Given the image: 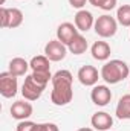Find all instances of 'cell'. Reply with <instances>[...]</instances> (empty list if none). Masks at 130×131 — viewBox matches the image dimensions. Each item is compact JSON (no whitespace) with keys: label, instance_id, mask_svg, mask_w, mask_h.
<instances>
[{"label":"cell","instance_id":"obj_21","mask_svg":"<svg viewBox=\"0 0 130 131\" xmlns=\"http://www.w3.org/2000/svg\"><path fill=\"white\" fill-rule=\"evenodd\" d=\"M32 76L38 84H41L44 87L49 84V81H52V73L51 72H32Z\"/></svg>","mask_w":130,"mask_h":131},{"label":"cell","instance_id":"obj_16","mask_svg":"<svg viewBox=\"0 0 130 131\" xmlns=\"http://www.w3.org/2000/svg\"><path fill=\"white\" fill-rule=\"evenodd\" d=\"M115 114L121 121H130V95H124L119 98L115 108Z\"/></svg>","mask_w":130,"mask_h":131},{"label":"cell","instance_id":"obj_18","mask_svg":"<svg viewBox=\"0 0 130 131\" xmlns=\"http://www.w3.org/2000/svg\"><path fill=\"white\" fill-rule=\"evenodd\" d=\"M32 72H51V60L46 55H37L29 61Z\"/></svg>","mask_w":130,"mask_h":131},{"label":"cell","instance_id":"obj_8","mask_svg":"<svg viewBox=\"0 0 130 131\" xmlns=\"http://www.w3.org/2000/svg\"><path fill=\"white\" fill-rule=\"evenodd\" d=\"M9 113H11V116L14 119H17L20 122V121H28L32 116L34 108H32V105H31V102H28L26 99H23V101H15L11 105Z\"/></svg>","mask_w":130,"mask_h":131},{"label":"cell","instance_id":"obj_14","mask_svg":"<svg viewBox=\"0 0 130 131\" xmlns=\"http://www.w3.org/2000/svg\"><path fill=\"white\" fill-rule=\"evenodd\" d=\"M90 53L97 61H107L112 53L110 44L107 41H95L90 47Z\"/></svg>","mask_w":130,"mask_h":131},{"label":"cell","instance_id":"obj_11","mask_svg":"<svg viewBox=\"0 0 130 131\" xmlns=\"http://www.w3.org/2000/svg\"><path fill=\"white\" fill-rule=\"evenodd\" d=\"M90 99L92 102L98 107H106L110 101H112V92L107 85H94L92 92H90Z\"/></svg>","mask_w":130,"mask_h":131},{"label":"cell","instance_id":"obj_9","mask_svg":"<svg viewBox=\"0 0 130 131\" xmlns=\"http://www.w3.org/2000/svg\"><path fill=\"white\" fill-rule=\"evenodd\" d=\"M78 81L83 84V85H86V87H94V85H97L98 79L101 78V73L98 72L97 67H94V66H83V67H80V70H78Z\"/></svg>","mask_w":130,"mask_h":131},{"label":"cell","instance_id":"obj_4","mask_svg":"<svg viewBox=\"0 0 130 131\" xmlns=\"http://www.w3.org/2000/svg\"><path fill=\"white\" fill-rule=\"evenodd\" d=\"M0 21L5 29H15L23 23V12L18 8H0Z\"/></svg>","mask_w":130,"mask_h":131},{"label":"cell","instance_id":"obj_1","mask_svg":"<svg viewBox=\"0 0 130 131\" xmlns=\"http://www.w3.org/2000/svg\"><path fill=\"white\" fill-rule=\"evenodd\" d=\"M52 92H51V102L57 107L67 105L73 98V76L69 70H58L52 75Z\"/></svg>","mask_w":130,"mask_h":131},{"label":"cell","instance_id":"obj_3","mask_svg":"<svg viewBox=\"0 0 130 131\" xmlns=\"http://www.w3.org/2000/svg\"><path fill=\"white\" fill-rule=\"evenodd\" d=\"M94 31L101 38H112L118 31V21H116V18H113L107 14H103L95 20Z\"/></svg>","mask_w":130,"mask_h":131},{"label":"cell","instance_id":"obj_22","mask_svg":"<svg viewBox=\"0 0 130 131\" xmlns=\"http://www.w3.org/2000/svg\"><path fill=\"white\" fill-rule=\"evenodd\" d=\"M34 131H60V128L54 122H44V124H35Z\"/></svg>","mask_w":130,"mask_h":131},{"label":"cell","instance_id":"obj_19","mask_svg":"<svg viewBox=\"0 0 130 131\" xmlns=\"http://www.w3.org/2000/svg\"><path fill=\"white\" fill-rule=\"evenodd\" d=\"M116 21L124 28H130V5H121L116 9Z\"/></svg>","mask_w":130,"mask_h":131},{"label":"cell","instance_id":"obj_20","mask_svg":"<svg viewBox=\"0 0 130 131\" xmlns=\"http://www.w3.org/2000/svg\"><path fill=\"white\" fill-rule=\"evenodd\" d=\"M89 3L103 11H112L116 6V0H89Z\"/></svg>","mask_w":130,"mask_h":131},{"label":"cell","instance_id":"obj_7","mask_svg":"<svg viewBox=\"0 0 130 131\" xmlns=\"http://www.w3.org/2000/svg\"><path fill=\"white\" fill-rule=\"evenodd\" d=\"M66 53H67V46L63 44L60 40H51L46 46H44V55L57 63V61H61L66 58Z\"/></svg>","mask_w":130,"mask_h":131},{"label":"cell","instance_id":"obj_6","mask_svg":"<svg viewBox=\"0 0 130 131\" xmlns=\"http://www.w3.org/2000/svg\"><path fill=\"white\" fill-rule=\"evenodd\" d=\"M18 92V81L17 76H14L11 72H2L0 73V93L3 98H14Z\"/></svg>","mask_w":130,"mask_h":131},{"label":"cell","instance_id":"obj_17","mask_svg":"<svg viewBox=\"0 0 130 131\" xmlns=\"http://www.w3.org/2000/svg\"><path fill=\"white\" fill-rule=\"evenodd\" d=\"M87 47H89L87 40H86L81 34H78V35L70 41V44L67 46V50H69L70 53H73V55H83V53L87 50Z\"/></svg>","mask_w":130,"mask_h":131},{"label":"cell","instance_id":"obj_12","mask_svg":"<svg viewBox=\"0 0 130 131\" xmlns=\"http://www.w3.org/2000/svg\"><path fill=\"white\" fill-rule=\"evenodd\" d=\"M80 34V31L77 29V26L73 23H69V21H64L61 23L58 28H57V40H60L63 44L69 46L70 41Z\"/></svg>","mask_w":130,"mask_h":131},{"label":"cell","instance_id":"obj_2","mask_svg":"<svg viewBox=\"0 0 130 131\" xmlns=\"http://www.w3.org/2000/svg\"><path fill=\"white\" fill-rule=\"evenodd\" d=\"M99 73H101V78L107 84H118L124 81L126 78H129L130 69L127 63L123 60H110L104 63Z\"/></svg>","mask_w":130,"mask_h":131},{"label":"cell","instance_id":"obj_13","mask_svg":"<svg viewBox=\"0 0 130 131\" xmlns=\"http://www.w3.org/2000/svg\"><path fill=\"white\" fill-rule=\"evenodd\" d=\"M90 124H92L94 130L109 131L110 127L113 125V117L106 111H97V113H94V116L90 119Z\"/></svg>","mask_w":130,"mask_h":131},{"label":"cell","instance_id":"obj_26","mask_svg":"<svg viewBox=\"0 0 130 131\" xmlns=\"http://www.w3.org/2000/svg\"><path fill=\"white\" fill-rule=\"evenodd\" d=\"M5 2H6V0H0V5H3V3H5Z\"/></svg>","mask_w":130,"mask_h":131},{"label":"cell","instance_id":"obj_23","mask_svg":"<svg viewBox=\"0 0 130 131\" xmlns=\"http://www.w3.org/2000/svg\"><path fill=\"white\" fill-rule=\"evenodd\" d=\"M34 128H35V122H31L28 119V121H20L17 124L15 131H34Z\"/></svg>","mask_w":130,"mask_h":131},{"label":"cell","instance_id":"obj_5","mask_svg":"<svg viewBox=\"0 0 130 131\" xmlns=\"http://www.w3.org/2000/svg\"><path fill=\"white\" fill-rule=\"evenodd\" d=\"M44 90H46V87L41 85V84H38V82L34 79L32 73L25 78V82H23V85H22V95H23V98L26 99V101H31V102L40 99V96L43 95Z\"/></svg>","mask_w":130,"mask_h":131},{"label":"cell","instance_id":"obj_10","mask_svg":"<svg viewBox=\"0 0 130 131\" xmlns=\"http://www.w3.org/2000/svg\"><path fill=\"white\" fill-rule=\"evenodd\" d=\"M73 25L77 26V29L80 32H87V31H90L94 28L95 18H94L92 12H89L86 9H80L73 17Z\"/></svg>","mask_w":130,"mask_h":131},{"label":"cell","instance_id":"obj_15","mask_svg":"<svg viewBox=\"0 0 130 131\" xmlns=\"http://www.w3.org/2000/svg\"><path fill=\"white\" fill-rule=\"evenodd\" d=\"M9 70L8 72H11L14 76H25L26 73H28V69L31 67L29 63L25 60V58H20V57H17V58H12L11 61H9Z\"/></svg>","mask_w":130,"mask_h":131},{"label":"cell","instance_id":"obj_24","mask_svg":"<svg viewBox=\"0 0 130 131\" xmlns=\"http://www.w3.org/2000/svg\"><path fill=\"white\" fill-rule=\"evenodd\" d=\"M89 0H69V5L72 6V8H75V9H83L84 6H86V3H87Z\"/></svg>","mask_w":130,"mask_h":131},{"label":"cell","instance_id":"obj_25","mask_svg":"<svg viewBox=\"0 0 130 131\" xmlns=\"http://www.w3.org/2000/svg\"><path fill=\"white\" fill-rule=\"evenodd\" d=\"M77 131H95L94 128H87V127H84V128H78Z\"/></svg>","mask_w":130,"mask_h":131}]
</instances>
